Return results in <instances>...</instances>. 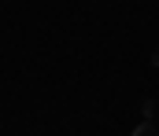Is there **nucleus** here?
<instances>
[{
    "label": "nucleus",
    "instance_id": "f03ea898",
    "mask_svg": "<svg viewBox=\"0 0 159 136\" xmlns=\"http://www.w3.org/2000/svg\"><path fill=\"white\" fill-rule=\"evenodd\" d=\"M141 114L152 118V114H156V99H144V103H141Z\"/></svg>",
    "mask_w": 159,
    "mask_h": 136
},
{
    "label": "nucleus",
    "instance_id": "f257e3e1",
    "mask_svg": "<svg viewBox=\"0 0 159 136\" xmlns=\"http://www.w3.org/2000/svg\"><path fill=\"white\" fill-rule=\"evenodd\" d=\"M129 136H159V129L152 125V118H144V122H141V125H137V129H133Z\"/></svg>",
    "mask_w": 159,
    "mask_h": 136
},
{
    "label": "nucleus",
    "instance_id": "7ed1b4c3",
    "mask_svg": "<svg viewBox=\"0 0 159 136\" xmlns=\"http://www.w3.org/2000/svg\"><path fill=\"white\" fill-rule=\"evenodd\" d=\"M148 63H152V66H156V70H159V48H156V52H152V55H148Z\"/></svg>",
    "mask_w": 159,
    "mask_h": 136
}]
</instances>
